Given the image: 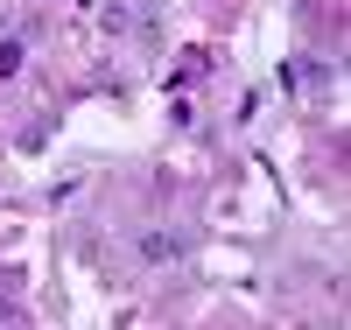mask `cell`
I'll use <instances>...</instances> for the list:
<instances>
[{"label": "cell", "instance_id": "1", "mask_svg": "<svg viewBox=\"0 0 351 330\" xmlns=\"http://www.w3.org/2000/svg\"><path fill=\"white\" fill-rule=\"evenodd\" d=\"M141 260H155V267L183 260V239H176V232H141Z\"/></svg>", "mask_w": 351, "mask_h": 330}, {"label": "cell", "instance_id": "2", "mask_svg": "<svg viewBox=\"0 0 351 330\" xmlns=\"http://www.w3.org/2000/svg\"><path fill=\"white\" fill-rule=\"evenodd\" d=\"M21 56H28V49H21L14 36H8V43H0V78H14V71H21Z\"/></svg>", "mask_w": 351, "mask_h": 330}, {"label": "cell", "instance_id": "3", "mask_svg": "<svg viewBox=\"0 0 351 330\" xmlns=\"http://www.w3.org/2000/svg\"><path fill=\"white\" fill-rule=\"evenodd\" d=\"M0 323H21V309H14V303H0Z\"/></svg>", "mask_w": 351, "mask_h": 330}, {"label": "cell", "instance_id": "4", "mask_svg": "<svg viewBox=\"0 0 351 330\" xmlns=\"http://www.w3.org/2000/svg\"><path fill=\"white\" fill-rule=\"evenodd\" d=\"M43 8H49V0H43Z\"/></svg>", "mask_w": 351, "mask_h": 330}]
</instances>
